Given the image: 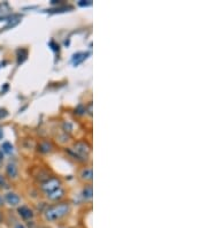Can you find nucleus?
<instances>
[{"label": "nucleus", "mask_w": 207, "mask_h": 228, "mask_svg": "<svg viewBox=\"0 0 207 228\" xmlns=\"http://www.w3.org/2000/svg\"><path fill=\"white\" fill-rule=\"evenodd\" d=\"M1 136H3V132H0V138H1Z\"/></svg>", "instance_id": "7ed1b4c3"}, {"label": "nucleus", "mask_w": 207, "mask_h": 228, "mask_svg": "<svg viewBox=\"0 0 207 228\" xmlns=\"http://www.w3.org/2000/svg\"><path fill=\"white\" fill-rule=\"evenodd\" d=\"M7 200H8V203H11L12 205H15V204L20 200V198H18V196H15V194H8Z\"/></svg>", "instance_id": "f257e3e1"}, {"label": "nucleus", "mask_w": 207, "mask_h": 228, "mask_svg": "<svg viewBox=\"0 0 207 228\" xmlns=\"http://www.w3.org/2000/svg\"><path fill=\"white\" fill-rule=\"evenodd\" d=\"M7 172H8V174L11 175V178H12V176L14 178V175L16 174V169H15L14 165H9V166H8V168H7Z\"/></svg>", "instance_id": "f03ea898"}]
</instances>
